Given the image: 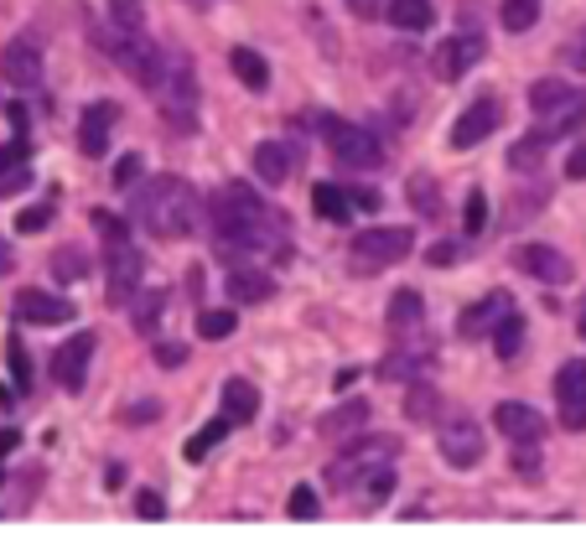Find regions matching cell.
Instances as JSON below:
<instances>
[{
	"label": "cell",
	"mask_w": 586,
	"mask_h": 560,
	"mask_svg": "<svg viewBox=\"0 0 586 560\" xmlns=\"http://www.w3.org/2000/svg\"><path fill=\"white\" fill-rule=\"evenodd\" d=\"M208 224L218 234V244L228 249H281V218H275L265 203L244 183H228L208 197Z\"/></svg>",
	"instance_id": "cell-1"
},
{
	"label": "cell",
	"mask_w": 586,
	"mask_h": 560,
	"mask_svg": "<svg viewBox=\"0 0 586 560\" xmlns=\"http://www.w3.org/2000/svg\"><path fill=\"white\" fill-rule=\"evenodd\" d=\"M130 193H136L130 197V208H136V218L156 234V239H193L197 224H203V213H208V203L182 183V177L136 183Z\"/></svg>",
	"instance_id": "cell-2"
},
{
	"label": "cell",
	"mask_w": 586,
	"mask_h": 560,
	"mask_svg": "<svg viewBox=\"0 0 586 560\" xmlns=\"http://www.w3.org/2000/svg\"><path fill=\"white\" fill-rule=\"evenodd\" d=\"M529 109H535V120H540V130L550 140L582 130V120H586V99L572 83H560V78H540V83L529 89Z\"/></svg>",
	"instance_id": "cell-3"
},
{
	"label": "cell",
	"mask_w": 586,
	"mask_h": 560,
	"mask_svg": "<svg viewBox=\"0 0 586 560\" xmlns=\"http://www.w3.org/2000/svg\"><path fill=\"white\" fill-rule=\"evenodd\" d=\"M410 249H416V228L379 224V228H363L359 239H353V265H359V271H390Z\"/></svg>",
	"instance_id": "cell-4"
},
{
	"label": "cell",
	"mask_w": 586,
	"mask_h": 560,
	"mask_svg": "<svg viewBox=\"0 0 586 560\" xmlns=\"http://www.w3.org/2000/svg\"><path fill=\"white\" fill-rule=\"evenodd\" d=\"M109 58H115V68H120V73L136 78L140 89H162L166 62H172V58H162V47L146 42L140 31H125V37H115V42H109Z\"/></svg>",
	"instance_id": "cell-5"
},
{
	"label": "cell",
	"mask_w": 586,
	"mask_h": 560,
	"mask_svg": "<svg viewBox=\"0 0 586 560\" xmlns=\"http://www.w3.org/2000/svg\"><path fill=\"white\" fill-rule=\"evenodd\" d=\"M322 140H328V151L353 171H369L384 161V146L374 140V130H363V125H348V120H322Z\"/></svg>",
	"instance_id": "cell-6"
},
{
	"label": "cell",
	"mask_w": 586,
	"mask_h": 560,
	"mask_svg": "<svg viewBox=\"0 0 586 560\" xmlns=\"http://www.w3.org/2000/svg\"><path fill=\"white\" fill-rule=\"evenodd\" d=\"M498 120H504L498 94H478V99H472V105L451 120V151H472V146H482V140L498 130Z\"/></svg>",
	"instance_id": "cell-7"
},
{
	"label": "cell",
	"mask_w": 586,
	"mask_h": 560,
	"mask_svg": "<svg viewBox=\"0 0 586 560\" xmlns=\"http://www.w3.org/2000/svg\"><path fill=\"white\" fill-rule=\"evenodd\" d=\"M482 58H488V42H482L478 31H462V37H447V42L437 47V62H431V68H437L441 83H457V78H467Z\"/></svg>",
	"instance_id": "cell-8"
},
{
	"label": "cell",
	"mask_w": 586,
	"mask_h": 560,
	"mask_svg": "<svg viewBox=\"0 0 586 560\" xmlns=\"http://www.w3.org/2000/svg\"><path fill=\"white\" fill-rule=\"evenodd\" d=\"M514 265L525 275H535V281H545V286H572L576 281L572 259L560 255L556 244H519V249H514Z\"/></svg>",
	"instance_id": "cell-9"
},
{
	"label": "cell",
	"mask_w": 586,
	"mask_h": 560,
	"mask_svg": "<svg viewBox=\"0 0 586 560\" xmlns=\"http://www.w3.org/2000/svg\"><path fill=\"white\" fill-rule=\"evenodd\" d=\"M94 348H99V337L94 333H78L68 337L58 353H52V379H58L68 394L84 390V379H89V364H94Z\"/></svg>",
	"instance_id": "cell-10"
},
{
	"label": "cell",
	"mask_w": 586,
	"mask_h": 560,
	"mask_svg": "<svg viewBox=\"0 0 586 560\" xmlns=\"http://www.w3.org/2000/svg\"><path fill=\"white\" fill-rule=\"evenodd\" d=\"M105 249H109V306H120V312H125V302H130L136 286H140L146 259H140V249L130 239H125V244H105Z\"/></svg>",
	"instance_id": "cell-11"
},
{
	"label": "cell",
	"mask_w": 586,
	"mask_h": 560,
	"mask_svg": "<svg viewBox=\"0 0 586 560\" xmlns=\"http://www.w3.org/2000/svg\"><path fill=\"white\" fill-rule=\"evenodd\" d=\"M193 109H197L193 68L182 58H172L166 62V78H162V115H172L177 125H193Z\"/></svg>",
	"instance_id": "cell-12"
},
{
	"label": "cell",
	"mask_w": 586,
	"mask_h": 560,
	"mask_svg": "<svg viewBox=\"0 0 586 560\" xmlns=\"http://www.w3.org/2000/svg\"><path fill=\"white\" fill-rule=\"evenodd\" d=\"M390 452H394V441L353 436V446H348V452L328 468V483L332 488H353V478H359V472H374V456H390Z\"/></svg>",
	"instance_id": "cell-13"
},
{
	"label": "cell",
	"mask_w": 586,
	"mask_h": 560,
	"mask_svg": "<svg viewBox=\"0 0 586 560\" xmlns=\"http://www.w3.org/2000/svg\"><path fill=\"white\" fill-rule=\"evenodd\" d=\"M556 405L566 431H586V358H576L556 374Z\"/></svg>",
	"instance_id": "cell-14"
},
{
	"label": "cell",
	"mask_w": 586,
	"mask_h": 560,
	"mask_svg": "<svg viewBox=\"0 0 586 560\" xmlns=\"http://www.w3.org/2000/svg\"><path fill=\"white\" fill-rule=\"evenodd\" d=\"M494 425L514 446H540V436H545V415L535 405H519V400H504V405L494 410Z\"/></svg>",
	"instance_id": "cell-15"
},
{
	"label": "cell",
	"mask_w": 586,
	"mask_h": 560,
	"mask_svg": "<svg viewBox=\"0 0 586 560\" xmlns=\"http://www.w3.org/2000/svg\"><path fill=\"white\" fill-rule=\"evenodd\" d=\"M16 317L31 322V327H62V322H74V302H62V296H47V291L27 286L16 296Z\"/></svg>",
	"instance_id": "cell-16"
},
{
	"label": "cell",
	"mask_w": 586,
	"mask_h": 560,
	"mask_svg": "<svg viewBox=\"0 0 586 560\" xmlns=\"http://www.w3.org/2000/svg\"><path fill=\"white\" fill-rule=\"evenodd\" d=\"M0 73L11 78L16 89H37V83H42V52H37V42H27V37L6 42V52H0Z\"/></svg>",
	"instance_id": "cell-17"
},
{
	"label": "cell",
	"mask_w": 586,
	"mask_h": 560,
	"mask_svg": "<svg viewBox=\"0 0 586 560\" xmlns=\"http://www.w3.org/2000/svg\"><path fill=\"white\" fill-rule=\"evenodd\" d=\"M120 120V109L99 99V105L84 109V120H78V151L84 156H105L109 151V125Z\"/></svg>",
	"instance_id": "cell-18"
},
{
	"label": "cell",
	"mask_w": 586,
	"mask_h": 560,
	"mask_svg": "<svg viewBox=\"0 0 586 560\" xmlns=\"http://www.w3.org/2000/svg\"><path fill=\"white\" fill-rule=\"evenodd\" d=\"M441 456H447L451 468H478L482 462V431L472 421H451L441 431Z\"/></svg>",
	"instance_id": "cell-19"
},
{
	"label": "cell",
	"mask_w": 586,
	"mask_h": 560,
	"mask_svg": "<svg viewBox=\"0 0 586 560\" xmlns=\"http://www.w3.org/2000/svg\"><path fill=\"white\" fill-rule=\"evenodd\" d=\"M509 312H514V296H509V291H488V296H482V302L472 306L462 322H457V333H462V337H482V333L494 337V327L509 317Z\"/></svg>",
	"instance_id": "cell-20"
},
{
	"label": "cell",
	"mask_w": 586,
	"mask_h": 560,
	"mask_svg": "<svg viewBox=\"0 0 586 560\" xmlns=\"http://www.w3.org/2000/svg\"><path fill=\"white\" fill-rule=\"evenodd\" d=\"M224 291L234 306H255V302H271L275 296V281L260 271V265H240V271H228Z\"/></svg>",
	"instance_id": "cell-21"
},
{
	"label": "cell",
	"mask_w": 586,
	"mask_h": 560,
	"mask_svg": "<svg viewBox=\"0 0 586 560\" xmlns=\"http://www.w3.org/2000/svg\"><path fill=\"white\" fill-rule=\"evenodd\" d=\"M291 140H260L255 146V177L260 183H271V187H281V183H291Z\"/></svg>",
	"instance_id": "cell-22"
},
{
	"label": "cell",
	"mask_w": 586,
	"mask_h": 560,
	"mask_svg": "<svg viewBox=\"0 0 586 560\" xmlns=\"http://www.w3.org/2000/svg\"><path fill=\"white\" fill-rule=\"evenodd\" d=\"M363 425H369V405H363V400H348V405H338V410L322 415V436L353 441V436H363Z\"/></svg>",
	"instance_id": "cell-23"
},
{
	"label": "cell",
	"mask_w": 586,
	"mask_h": 560,
	"mask_svg": "<svg viewBox=\"0 0 586 560\" xmlns=\"http://www.w3.org/2000/svg\"><path fill=\"white\" fill-rule=\"evenodd\" d=\"M218 394H224V415H228L234 425H250V421L260 415V390L250 384V379H228Z\"/></svg>",
	"instance_id": "cell-24"
},
{
	"label": "cell",
	"mask_w": 586,
	"mask_h": 560,
	"mask_svg": "<svg viewBox=\"0 0 586 560\" xmlns=\"http://www.w3.org/2000/svg\"><path fill=\"white\" fill-rule=\"evenodd\" d=\"M312 208L322 224H348L353 218V197L343 193V187H332V183H316L312 187Z\"/></svg>",
	"instance_id": "cell-25"
},
{
	"label": "cell",
	"mask_w": 586,
	"mask_h": 560,
	"mask_svg": "<svg viewBox=\"0 0 586 560\" xmlns=\"http://www.w3.org/2000/svg\"><path fill=\"white\" fill-rule=\"evenodd\" d=\"M228 68H234V78H240L244 89H265V83H271V68H265V58H260V52H250V47H234V52H228Z\"/></svg>",
	"instance_id": "cell-26"
},
{
	"label": "cell",
	"mask_w": 586,
	"mask_h": 560,
	"mask_svg": "<svg viewBox=\"0 0 586 560\" xmlns=\"http://www.w3.org/2000/svg\"><path fill=\"white\" fill-rule=\"evenodd\" d=\"M228 415H218V421H208L203 425V431H197V436H187V446H182V456H187V462H203V456L208 452H218V446H224V436H228Z\"/></svg>",
	"instance_id": "cell-27"
},
{
	"label": "cell",
	"mask_w": 586,
	"mask_h": 560,
	"mask_svg": "<svg viewBox=\"0 0 586 560\" xmlns=\"http://www.w3.org/2000/svg\"><path fill=\"white\" fill-rule=\"evenodd\" d=\"M421 291H394V296H390V327H394V333H410V327H421Z\"/></svg>",
	"instance_id": "cell-28"
},
{
	"label": "cell",
	"mask_w": 586,
	"mask_h": 560,
	"mask_svg": "<svg viewBox=\"0 0 586 560\" xmlns=\"http://www.w3.org/2000/svg\"><path fill=\"white\" fill-rule=\"evenodd\" d=\"M390 21L400 31H426L437 21V11H431V0H390Z\"/></svg>",
	"instance_id": "cell-29"
},
{
	"label": "cell",
	"mask_w": 586,
	"mask_h": 560,
	"mask_svg": "<svg viewBox=\"0 0 586 560\" xmlns=\"http://www.w3.org/2000/svg\"><path fill=\"white\" fill-rule=\"evenodd\" d=\"M519 348H525V317H519V312H509V317L494 327V353L509 364V358H519Z\"/></svg>",
	"instance_id": "cell-30"
},
{
	"label": "cell",
	"mask_w": 586,
	"mask_h": 560,
	"mask_svg": "<svg viewBox=\"0 0 586 560\" xmlns=\"http://www.w3.org/2000/svg\"><path fill=\"white\" fill-rule=\"evenodd\" d=\"M545 151H550V136H545V130H535V136L514 140L509 167H514V171H535V167H540V161H545Z\"/></svg>",
	"instance_id": "cell-31"
},
{
	"label": "cell",
	"mask_w": 586,
	"mask_h": 560,
	"mask_svg": "<svg viewBox=\"0 0 586 560\" xmlns=\"http://www.w3.org/2000/svg\"><path fill=\"white\" fill-rule=\"evenodd\" d=\"M84 271H89V255H84L78 244H62L58 255H52V275H58L62 286H74V281H84Z\"/></svg>",
	"instance_id": "cell-32"
},
{
	"label": "cell",
	"mask_w": 586,
	"mask_h": 560,
	"mask_svg": "<svg viewBox=\"0 0 586 560\" xmlns=\"http://www.w3.org/2000/svg\"><path fill=\"white\" fill-rule=\"evenodd\" d=\"M498 21H504V31H529L540 21V0H504Z\"/></svg>",
	"instance_id": "cell-33"
},
{
	"label": "cell",
	"mask_w": 586,
	"mask_h": 560,
	"mask_svg": "<svg viewBox=\"0 0 586 560\" xmlns=\"http://www.w3.org/2000/svg\"><path fill=\"white\" fill-rule=\"evenodd\" d=\"M234 327H240V317H234V312H197V337H208V343L228 337Z\"/></svg>",
	"instance_id": "cell-34"
},
{
	"label": "cell",
	"mask_w": 586,
	"mask_h": 560,
	"mask_svg": "<svg viewBox=\"0 0 586 560\" xmlns=\"http://www.w3.org/2000/svg\"><path fill=\"white\" fill-rule=\"evenodd\" d=\"M109 16H115V27H120V31H140L146 6H140V0H109Z\"/></svg>",
	"instance_id": "cell-35"
},
{
	"label": "cell",
	"mask_w": 586,
	"mask_h": 560,
	"mask_svg": "<svg viewBox=\"0 0 586 560\" xmlns=\"http://www.w3.org/2000/svg\"><path fill=\"white\" fill-rule=\"evenodd\" d=\"M31 187V167L27 161H11V167H0V197H16Z\"/></svg>",
	"instance_id": "cell-36"
},
{
	"label": "cell",
	"mask_w": 586,
	"mask_h": 560,
	"mask_svg": "<svg viewBox=\"0 0 586 560\" xmlns=\"http://www.w3.org/2000/svg\"><path fill=\"white\" fill-rule=\"evenodd\" d=\"M462 228H467V234H482V228H488V197H482V193H467Z\"/></svg>",
	"instance_id": "cell-37"
},
{
	"label": "cell",
	"mask_w": 586,
	"mask_h": 560,
	"mask_svg": "<svg viewBox=\"0 0 586 560\" xmlns=\"http://www.w3.org/2000/svg\"><path fill=\"white\" fill-rule=\"evenodd\" d=\"M406 415L410 421H431L437 415V394L426 390V384H416V394H406Z\"/></svg>",
	"instance_id": "cell-38"
},
{
	"label": "cell",
	"mask_w": 586,
	"mask_h": 560,
	"mask_svg": "<svg viewBox=\"0 0 586 560\" xmlns=\"http://www.w3.org/2000/svg\"><path fill=\"white\" fill-rule=\"evenodd\" d=\"M162 306H166V291H146V296H140L136 302V327H156V317H162Z\"/></svg>",
	"instance_id": "cell-39"
},
{
	"label": "cell",
	"mask_w": 586,
	"mask_h": 560,
	"mask_svg": "<svg viewBox=\"0 0 586 560\" xmlns=\"http://www.w3.org/2000/svg\"><path fill=\"white\" fill-rule=\"evenodd\" d=\"M390 493H394V472L384 468V462H379V468H374V478L363 483V499H369V503H384Z\"/></svg>",
	"instance_id": "cell-40"
},
{
	"label": "cell",
	"mask_w": 586,
	"mask_h": 560,
	"mask_svg": "<svg viewBox=\"0 0 586 560\" xmlns=\"http://www.w3.org/2000/svg\"><path fill=\"white\" fill-rule=\"evenodd\" d=\"M410 208H421L426 218H431V213L441 208V203H437V187H431V177H416V183H410Z\"/></svg>",
	"instance_id": "cell-41"
},
{
	"label": "cell",
	"mask_w": 586,
	"mask_h": 560,
	"mask_svg": "<svg viewBox=\"0 0 586 560\" xmlns=\"http://www.w3.org/2000/svg\"><path fill=\"white\" fill-rule=\"evenodd\" d=\"M94 228H99V239H105V244H125V239H130V228H125L115 213H105V208L94 213Z\"/></svg>",
	"instance_id": "cell-42"
},
{
	"label": "cell",
	"mask_w": 586,
	"mask_h": 560,
	"mask_svg": "<svg viewBox=\"0 0 586 560\" xmlns=\"http://www.w3.org/2000/svg\"><path fill=\"white\" fill-rule=\"evenodd\" d=\"M140 171H146V161H140V156H120V161H115V187H120V193H130V187L140 183Z\"/></svg>",
	"instance_id": "cell-43"
},
{
	"label": "cell",
	"mask_w": 586,
	"mask_h": 560,
	"mask_svg": "<svg viewBox=\"0 0 586 560\" xmlns=\"http://www.w3.org/2000/svg\"><path fill=\"white\" fill-rule=\"evenodd\" d=\"M47 224H52V203H42V208H27L21 218H16V228H21V234H42Z\"/></svg>",
	"instance_id": "cell-44"
},
{
	"label": "cell",
	"mask_w": 586,
	"mask_h": 560,
	"mask_svg": "<svg viewBox=\"0 0 586 560\" xmlns=\"http://www.w3.org/2000/svg\"><path fill=\"white\" fill-rule=\"evenodd\" d=\"M291 519H316V493L306 483L291 488Z\"/></svg>",
	"instance_id": "cell-45"
},
{
	"label": "cell",
	"mask_w": 586,
	"mask_h": 560,
	"mask_svg": "<svg viewBox=\"0 0 586 560\" xmlns=\"http://www.w3.org/2000/svg\"><path fill=\"white\" fill-rule=\"evenodd\" d=\"M11 374H16V390H31V358L21 343H11Z\"/></svg>",
	"instance_id": "cell-46"
},
{
	"label": "cell",
	"mask_w": 586,
	"mask_h": 560,
	"mask_svg": "<svg viewBox=\"0 0 586 560\" xmlns=\"http://www.w3.org/2000/svg\"><path fill=\"white\" fill-rule=\"evenodd\" d=\"M136 514L156 524V519H166V499H162V493H150V488H146V493H140V499H136Z\"/></svg>",
	"instance_id": "cell-47"
},
{
	"label": "cell",
	"mask_w": 586,
	"mask_h": 560,
	"mask_svg": "<svg viewBox=\"0 0 586 560\" xmlns=\"http://www.w3.org/2000/svg\"><path fill=\"white\" fill-rule=\"evenodd\" d=\"M514 472H519L525 483H535V478H540V456L529 452V446H519V456H514Z\"/></svg>",
	"instance_id": "cell-48"
},
{
	"label": "cell",
	"mask_w": 586,
	"mask_h": 560,
	"mask_svg": "<svg viewBox=\"0 0 586 560\" xmlns=\"http://www.w3.org/2000/svg\"><path fill=\"white\" fill-rule=\"evenodd\" d=\"M566 177H572V183H586V146H576V151L566 156Z\"/></svg>",
	"instance_id": "cell-49"
},
{
	"label": "cell",
	"mask_w": 586,
	"mask_h": 560,
	"mask_svg": "<svg viewBox=\"0 0 586 560\" xmlns=\"http://www.w3.org/2000/svg\"><path fill=\"white\" fill-rule=\"evenodd\" d=\"M566 62H572V68H582V73H586V31H582V37H572V42H566Z\"/></svg>",
	"instance_id": "cell-50"
},
{
	"label": "cell",
	"mask_w": 586,
	"mask_h": 560,
	"mask_svg": "<svg viewBox=\"0 0 586 560\" xmlns=\"http://www.w3.org/2000/svg\"><path fill=\"white\" fill-rule=\"evenodd\" d=\"M426 259H431V265H451V259H457V244H451V239L431 244V249H426Z\"/></svg>",
	"instance_id": "cell-51"
},
{
	"label": "cell",
	"mask_w": 586,
	"mask_h": 560,
	"mask_svg": "<svg viewBox=\"0 0 586 560\" xmlns=\"http://www.w3.org/2000/svg\"><path fill=\"white\" fill-rule=\"evenodd\" d=\"M182 358H187V353H182L177 343H162V348H156V364H162V369H177Z\"/></svg>",
	"instance_id": "cell-52"
},
{
	"label": "cell",
	"mask_w": 586,
	"mask_h": 560,
	"mask_svg": "<svg viewBox=\"0 0 586 560\" xmlns=\"http://www.w3.org/2000/svg\"><path fill=\"white\" fill-rule=\"evenodd\" d=\"M21 446V431H11V425H0V456L6 452H16Z\"/></svg>",
	"instance_id": "cell-53"
},
{
	"label": "cell",
	"mask_w": 586,
	"mask_h": 560,
	"mask_svg": "<svg viewBox=\"0 0 586 560\" xmlns=\"http://www.w3.org/2000/svg\"><path fill=\"white\" fill-rule=\"evenodd\" d=\"M353 203H359V208H369V213H379V203H384V197H379V193H369V187H363V193H353Z\"/></svg>",
	"instance_id": "cell-54"
},
{
	"label": "cell",
	"mask_w": 586,
	"mask_h": 560,
	"mask_svg": "<svg viewBox=\"0 0 586 560\" xmlns=\"http://www.w3.org/2000/svg\"><path fill=\"white\" fill-rule=\"evenodd\" d=\"M156 415V405H136V410H125V421H150Z\"/></svg>",
	"instance_id": "cell-55"
},
{
	"label": "cell",
	"mask_w": 586,
	"mask_h": 560,
	"mask_svg": "<svg viewBox=\"0 0 586 560\" xmlns=\"http://www.w3.org/2000/svg\"><path fill=\"white\" fill-rule=\"evenodd\" d=\"M11 265H16V255H11V244H6V239H0V275H6V271H11Z\"/></svg>",
	"instance_id": "cell-56"
},
{
	"label": "cell",
	"mask_w": 586,
	"mask_h": 560,
	"mask_svg": "<svg viewBox=\"0 0 586 560\" xmlns=\"http://www.w3.org/2000/svg\"><path fill=\"white\" fill-rule=\"evenodd\" d=\"M125 483V468H105V488H120Z\"/></svg>",
	"instance_id": "cell-57"
},
{
	"label": "cell",
	"mask_w": 586,
	"mask_h": 560,
	"mask_svg": "<svg viewBox=\"0 0 586 560\" xmlns=\"http://www.w3.org/2000/svg\"><path fill=\"white\" fill-rule=\"evenodd\" d=\"M348 6H353L359 16H369V21H374V0H348Z\"/></svg>",
	"instance_id": "cell-58"
},
{
	"label": "cell",
	"mask_w": 586,
	"mask_h": 560,
	"mask_svg": "<svg viewBox=\"0 0 586 560\" xmlns=\"http://www.w3.org/2000/svg\"><path fill=\"white\" fill-rule=\"evenodd\" d=\"M576 327H582V337H586V302H582V317H576Z\"/></svg>",
	"instance_id": "cell-59"
}]
</instances>
